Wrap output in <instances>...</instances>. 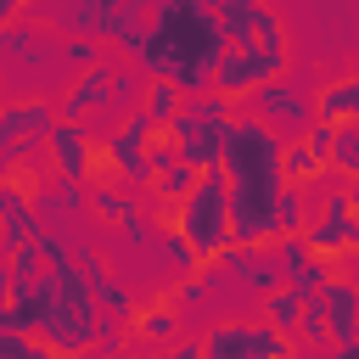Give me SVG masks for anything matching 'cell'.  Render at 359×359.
<instances>
[{"mask_svg":"<svg viewBox=\"0 0 359 359\" xmlns=\"http://www.w3.org/2000/svg\"><path fill=\"white\" fill-rule=\"evenodd\" d=\"M247 50L258 56V73H264V84L286 79V67H292V45H286V22H280V11H269V6L258 11V28H252Z\"/></svg>","mask_w":359,"mask_h":359,"instance_id":"14","label":"cell"},{"mask_svg":"<svg viewBox=\"0 0 359 359\" xmlns=\"http://www.w3.org/2000/svg\"><path fill=\"white\" fill-rule=\"evenodd\" d=\"M314 219V202H309V185H286L280 202H275V241L280 236H303Z\"/></svg>","mask_w":359,"mask_h":359,"instance_id":"21","label":"cell"},{"mask_svg":"<svg viewBox=\"0 0 359 359\" xmlns=\"http://www.w3.org/2000/svg\"><path fill=\"white\" fill-rule=\"evenodd\" d=\"M62 56H67L73 67H95V62H101V50H95V39H84V34H73V39H62Z\"/></svg>","mask_w":359,"mask_h":359,"instance_id":"26","label":"cell"},{"mask_svg":"<svg viewBox=\"0 0 359 359\" xmlns=\"http://www.w3.org/2000/svg\"><path fill=\"white\" fill-rule=\"evenodd\" d=\"M0 359H73V353L50 348V342L34 337V331H0Z\"/></svg>","mask_w":359,"mask_h":359,"instance_id":"23","label":"cell"},{"mask_svg":"<svg viewBox=\"0 0 359 359\" xmlns=\"http://www.w3.org/2000/svg\"><path fill=\"white\" fill-rule=\"evenodd\" d=\"M151 359H208V348H202V337H180V342H163Z\"/></svg>","mask_w":359,"mask_h":359,"instance_id":"27","label":"cell"},{"mask_svg":"<svg viewBox=\"0 0 359 359\" xmlns=\"http://www.w3.org/2000/svg\"><path fill=\"white\" fill-rule=\"evenodd\" d=\"M185 101H191V90H185L180 79H146V95H140V107H146V112H151L163 129L180 118V107H185Z\"/></svg>","mask_w":359,"mask_h":359,"instance_id":"20","label":"cell"},{"mask_svg":"<svg viewBox=\"0 0 359 359\" xmlns=\"http://www.w3.org/2000/svg\"><path fill=\"white\" fill-rule=\"evenodd\" d=\"M331 168L342 180H359V123H342L337 129V146H331Z\"/></svg>","mask_w":359,"mask_h":359,"instance_id":"25","label":"cell"},{"mask_svg":"<svg viewBox=\"0 0 359 359\" xmlns=\"http://www.w3.org/2000/svg\"><path fill=\"white\" fill-rule=\"evenodd\" d=\"M101 325H107V314H101V297L79 258L62 269H45L22 292H6V309H0V331H34L62 353L101 348Z\"/></svg>","mask_w":359,"mask_h":359,"instance_id":"2","label":"cell"},{"mask_svg":"<svg viewBox=\"0 0 359 359\" xmlns=\"http://www.w3.org/2000/svg\"><path fill=\"white\" fill-rule=\"evenodd\" d=\"M157 0H62V28L84 34V39H129Z\"/></svg>","mask_w":359,"mask_h":359,"instance_id":"7","label":"cell"},{"mask_svg":"<svg viewBox=\"0 0 359 359\" xmlns=\"http://www.w3.org/2000/svg\"><path fill=\"white\" fill-rule=\"evenodd\" d=\"M219 264L230 269V280H236L252 303H264L275 286H286V264H280V247H275V241H236Z\"/></svg>","mask_w":359,"mask_h":359,"instance_id":"9","label":"cell"},{"mask_svg":"<svg viewBox=\"0 0 359 359\" xmlns=\"http://www.w3.org/2000/svg\"><path fill=\"white\" fill-rule=\"evenodd\" d=\"M118 45L146 79H180L191 95L213 90V67L224 56V34L208 0H157L151 17Z\"/></svg>","mask_w":359,"mask_h":359,"instance_id":"1","label":"cell"},{"mask_svg":"<svg viewBox=\"0 0 359 359\" xmlns=\"http://www.w3.org/2000/svg\"><path fill=\"white\" fill-rule=\"evenodd\" d=\"M118 224H123V241H129V247L151 241V219H146V213H129V219H118Z\"/></svg>","mask_w":359,"mask_h":359,"instance_id":"28","label":"cell"},{"mask_svg":"<svg viewBox=\"0 0 359 359\" xmlns=\"http://www.w3.org/2000/svg\"><path fill=\"white\" fill-rule=\"evenodd\" d=\"M45 163H50L56 180H73V185L118 174V168L107 163V146L90 135V123H67V118L50 129V140H45Z\"/></svg>","mask_w":359,"mask_h":359,"instance_id":"6","label":"cell"},{"mask_svg":"<svg viewBox=\"0 0 359 359\" xmlns=\"http://www.w3.org/2000/svg\"><path fill=\"white\" fill-rule=\"evenodd\" d=\"M258 84H264L258 56H252L247 45H224V56H219V67H213V90L230 95V101H241V95H252Z\"/></svg>","mask_w":359,"mask_h":359,"instance_id":"15","label":"cell"},{"mask_svg":"<svg viewBox=\"0 0 359 359\" xmlns=\"http://www.w3.org/2000/svg\"><path fill=\"white\" fill-rule=\"evenodd\" d=\"M325 359H359V348L353 342H337V348H325Z\"/></svg>","mask_w":359,"mask_h":359,"instance_id":"30","label":"cell"},{"mask_svg":"<svg viewBox=\"0 0 359 359\" xmlns=\"http://www.w3.org/2000/svg\"><path fill=\"white\" fill-rule=\"evenodd\" d=\"M129 331L140 342H174L180 337V314H174V303H151V309H135Z\"/></svg>","mask_w":359,"mask_h":359,"instance_id":"22","label":"cell"},{"mask_svg":"<svg viewBox=\"0 0 359 359\" xmlns=\"http://www.w3.org/2000/svg\"><path fill=\"white\" fill-rule=\"evenodd\" d=\"M168 224H174L208 264L224 258V252L236 247V213H230V180H224V168H208L191 196L168 202Z\"/></svg>","mask_w":359,"mask_h":359,"instance_id":"3","label":"cell"},{"mask_svg":"<svg viewBox=\"0 0 359 359\" xmlns=\"http://www.w3.org/2000/svg\"><path fill=\"white\" fill-rule=\"evenodd\" d=\"M208 359H297V337L275 331L269 320L236 314V320H213L202 331Z\"/></svg>","mask_w":359,"mask_h":359,"instance_id":"5","label":"cell"},{"mask_svg":"<svg viewBox=\"0 0 359 359\" xmlns=\"http://www.w3.org/2000/svg\"><path fill=\"white\" fill-rule=\"evenodd\" d=\"M230 123H236V101L219 95V90H196V95L180 107V118L168 123V135H174L180 157L208 174V168L224 163V135H230Z\"/></svg>","mask_w":359,"mask_h":359,"instance_id":"4","label":"cell"},{"mask_svg":"<svg viewBox=\"0 0 359 359\" xmlns=\"http://www.w3.org/2000/svg\"><path fill=\"white\" fill-rule=\"evenodd\" d=\"M73 252H79L95 297H101V314H107V320H135V297L123 292V280H112V269L101 264V252H95V247H73Z\"/></svg>","mask_w":359,"mask_h":359,"instance_id":"16","label":"cell"},{"mask_svg":"<svg viewBox=\"0 0 359 359\" xmlns=\"http://www.w3.org/2000/svg\"><path fill=\"white\" fill-rule=\"evenodd\" d=\"M6 56L11 62H28V67H45L56 56V39L34 22H6Z\"/></svg>","mask_w":359,"mask_h":359,"instance_id":"18","label":"cell"},{"mask_svg":"<svg viewBox=\"0 0 359 359\" xmlns=\"http://www.w3.org/2000/svg\"><path fill=\"white\" fill-rule=\"evenodd\" d=\"M275 247H280V264H286V286H292V292L320 297V292L337 280V264H331V258H320V252L309 247V236H280Z\"/></svg>","mask_w":359,"mask_h":359,"instance_id":"11","label":"cell"},{"mask_svg":"<svg viewBox=\"0 0 359 359\" xmlns=\"http://www.w3.org/2000/svg\"><path fill=\"white\" fill-rule=\"evenodd\" d=\"M314 118H325V123H359V73H348V79H331L320 95H314Z\"/></svg>","mask_w":359,"mask_h":359,"instance_id":"17","label":"cell"},{"mask_svg":"<svg viewBox=\"0 0 359 359\" xmlns=\"http://www.w3.org/2000/svg\"><path fill=\"white\" fill-rule=\"evenodd\" d=\"M22 11H28V0H0V22H22Z\"/></svg>","mask_w":359,"mask_h":359,"instance_id":"29","label":"cell"},{"mask_svg":"<svg viewBox=\"0 0 359 359\" xmlns=\"http://www.w3.org/2000/svg\"><path fill=\"white\" fill-rule=\"evenodd\" d=\"M196 180H202V168H196V163H174L168 174H157V180H151V196H157V202H180V196H191V191H196Z\"/></svg>","mask_w":359,"mask_h":359,"instance_id":"24","label":"cell"},{"mask_svg":"<svg viewBox=\"0 0 359 359\" xmlns=\"http://www.w3.org/2000/svg\"><path fill=\"white\" fill-rule=\"evenodd\" d=\"M252 112H258L264 123H275V129H292V135L314 123V107H309V95H303V90H292V84H280V79L252 90Z\"/></svg>","mask_w":359,"mask_h":359,"instance_id":"13","label":"cell"},{"mask_svg":"<svg viewBox=\"0 0 359 359\" xmlns=\"http://www.w3.org/2000/svg\"><path fill=\"white\" fill-rule=\"evenodd\" d=\"M303 314H309V297L303 292H292V286H275L264 303H258V320H269L275 331H286V337H297L303 331Z\"/></svg>","mask_w":359,"mask_h":359,"instance_id":"19","label":"cell"},{"mask_svg":"<svg viewBox=\"0 0 359 359\" xmlns=\"http://www.w3.org/2000/svg\"><path fill=\"white\" fill-rule=\"evenodd\" d=\"M56 123H62V112L45 107V95H11L0 107V163H17V157H28V146H45Z\"/></svg>","mask_w":359,"mask_h":359,"instance_id":"8","label":"cell"},{"mask_svg":"<svg viewBox=\"0 0 359 359\" xmlns=\"http://www.w3.org/2000/svg\"><path fill=\"white\" fill-rule=\"evenodd\" d=\"M0 213H6V258L28 252L39 236H45V219H39V202L22 191V185H0Z\"/></svg>","mask_w":359,"mask_h":359,"instance_id":"12","label":"cell"},{"mask_svg":"<svg viewBox=\"0 0 359 359\" xmlns=\"http://www.w3.org/2000/svg\"><path fill=\"white\" fill-rule=\"evenodd\" d=\"M112 84H118V67H112V62H95V67H79L56 112H62L67 123H84V118H95L101 107H112Z\"/></svg>","mask_w":359,"mask_h":359,"instance_id":"10","label":"cell"}]
</instances>
